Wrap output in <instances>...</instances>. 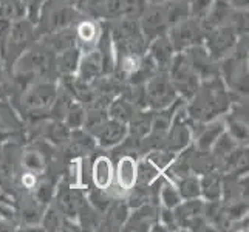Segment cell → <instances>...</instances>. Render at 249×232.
Wrapping results in <instances>:
<instances>
[{
    "instance_id": "cell-50",
    "label": "cell",
    "mask_w": 249,
    "mask_h": 232,
    "mask_svg": "<svg viewBox=\"0 0 249 232\" xmlns=\"http://www.w3.org/2000/svg\"><path fill=\"white\" fill-rule=\"evenodd\" d=\"M229 2L232 6H235L237 10H245L248 6V0H229Z\"/></svg>"
},
{
    "instance_id": "cell-17",
    "label": "cell",
    "mask_w": 249,
    "mask_h": 232,
    "mask_svg": "<svg viewBox=\"0 0 249 232\" xmlns=\"http://www.w3.org/2000/svg\"><path fill=\"white\" fill-rule=\"evenodd\" d=\"M225 132V121L223 119H212L209 124L201 123V130L195 136V149L200 153H209L212 145Z\"/></svg>"
},
{
    "instance_id": "cell-47",
    "label": "cell",
    "mask_w": 249,
    "mask_h": 232,
    "mask_svg": "<svg viewBox=\"0 0 249 232\" xmlns=\"http://www.w3.org/2000/svg\"><path fill=\"white\" fill-rule=\"evenodd\" d=\"M36 196H37V200H39L42 204L50 203V198H51V186H50L48 183H42V184H39V186H37Z\"/></svg>"
},
{
    "instance_id": "cell-46",
    "label": "cell",
    "mask_w": 249,
    "mask_h": 232,
    "mask_svg": "<svg viewBox=\"0 0 249 232\" xmlns=\"http://www.w3.org/2000/svg\"><path fill=\"white\" fill-rule=\"evenodd\" d=\"M50 140H53L56 143H67L70 140V128H68L65 124L56 123L50 127Z\"/></svg>"
},
{
    "instance_id": "cell-8",
    "label": "cell",
    "mask_w": 249,
    "mask_h": 232,
    "mask_svg": "<svg viewBox=\"0 0 249 232\" xmlns=\"http://www.w3.org/2000/svg\"><path fill=\"white\" fill-rule=\"evenodd\" d=\"M34 37H36V31H34L30 20L19 19L16 23H13L6 36L8 61H17L23 51H27V48L33 44Z\"/></svg>"
},
{
    "instance_id": "cell-18",
    "label": "cell",
    "mask_w": 249,
    "mask_h": 232,
    "mask_svg": "<svg viewBox=\"0 0 249 232\" xmlns=\"http://www.w3.org/2000/svg\"><path fill=\"white\" fill-rule=\"evenodd\" d=\"M99 37H101L99 23H96L94 20H82L76 27L74 39H76V47L81 50V53L96 48L99 44Z\"/></svg>"
},
{
    "instance_id": "cell-45",
    "label": "cell",
    "mask_w": 249,
    "mask_h": 232,
    "mask_svg": "<svg viewBox=\"0 0 249 232\" xmlns=\"http://www.w3.org/2000/svg\"><path fill=\"white\" fill-rule=\"evenodd\" d=\"M82 161L74 160L70 162V174H68V184L79 189L82 184Z\"/></svg>"
},
{
    "instance_id": "cell-39",
    "label": "cell",
    "mask_w": 249,
    "mask_h": 232,
    "mask_svg": "<svg viewBox=\"0 0 249 232\" xmlns=\"http://www.w3.org/2000/svg\"><path fill=\"white\" fill-rule=\"evenodd\" d=\"M84 118H85V111L81 106H74L71 104V107L68 108V111L65 113V125L68 128H79L84 124Z\"/></svg>"
},
{
    "instance_id": "cell-3",
    "label": "cell",
    "mask_w": 249,
    "mask_h": 232,
    "mask_svg": "<svg viewBox=\"0 0 249 232\" xmlns=\"http://www.w3.org/2000/svg\"><path fill=\"white\" fill-rule=\"evenodd\" d=\"M78 19V11L73 5L64 3L61 0H48L44 2L39 17V31L51 33L64 28H71V25Z\"/></svg>"
},
{
    "instance_id": "cell-31",
    "label": "cell",
    "mask_w": 249,
    "mask_h": 232,
    "mask_svg": "<svg viewBox=\"0 0 249 232\" xmlns=\"http://www.w3.org/2000/svg\"><path fill=\"white\" fill-rule=\"evenodd\" d=\"M158 200L161 203V208H166V209H175L177 206L183 201L177 186L172 181H164L161 184V189L158 192Z\"/></svg>"
},
{
    "instance_id": "cell-16",
    "label": "cell",
    "mask_w": 249,
    "mask_h": 232,
    "mask_svg": "<svg viewBox=\"0 0 249 232\" xmlns=\"http://www.w3.org/2000/svg\"><path fill=\"white\" fill-rule=\"evenodd\" d=\"M175 48L172 45V42L166 34L157 36L155 39L150 40L149 47V56L152 57V61L155 62L158 71H167V68L172 62V59L175 56Z\"/></svg>"
},
{
    "instance_id": "cell-40",
    "label": "cell",
    "mask_w": 249,
    "mask_h": 232,
    "mask_svg": "<svg viewBox=\"0 0 249 232\" xmlns=\"http://www.w3.org/2000/svg\"><path fill=\"white\" fill-rule=\"evenodd\" d=\"M20 2L25 8V14L28 16V20L31 23H37L40 17L42 5H44L45 0H20Z\"/></svg>"
},
{
    "instance_id": "cell-25",
    "label": "cell",
    "mask_w": 249,
    "mask_h": 232,
    "mask_svg": "<svg viewBox=\"0 0 249 232\" xmlns=\"http://www.w3.org/2000/svg\"><path fill=\"white\" fill-rule=\"evenodd\" d=\"M81 50L78 47H71L62 53H59L57 59H56V67L57 71L62 76L65 74H76L79 67V61H81Z\"/></svg>"
},
{
    "instance_id": "cell-33",
    "label": "cell",
    "mask_w": 249,
    "mask_h": 232,
    "mask_svg": "<svg viewBox=\"0 0 249 232\" xmlns=\"http://www.w3.org/2000/svg\"><path fill=\"white\" fill-rule=\"evenodd\" d=\"M225 128H228V133L237 141H248V116L238 118L234 115L225 121Z\"/></svg>"
},
{
    "instance_id": "cell-24",
    "label": "cell",
    "mask_w": 249,
    "mask_h": 232,
    "mask_svg": "<svg viewBox=\"0 0 249 232\" xmlns=\"http://www.w3.org/2000/svg\"><path fill=\"white\" fill-rule=\"evenodd\" d=\"M44 45L51 50L53 53H62V51L76 47V39H74V31L71 28H64L57 31L47 33Z\"/></svg>"
},
{
    "instance_id": "cell-9",
    "label": "cell",
    "mask_w": 249,
    "mask_h": 232,
    "mask_svg": "<svg viewBox=\"0 0 249 232\" xmlns=\"http://www.w3.org/2000/svg\"><path fill=\"white\" fill-rule=\"evenodd\" d=\"M57 98V89L53 82H36L25 91L22 102L31 113L45 111L54 104Z\"/></svg>"
},
{
    "instance_id": "cell-6",
    "label": "cell",
    "mask_w": 249,
    "mask_h": 232,
    "mask_svg": "<svg viewBox=\"0 0 249 232\" xmlns=\"http://www.w3.org/2000/svg\"><path fill=\"white\" fill-rule=\"evenodd\" d=\"M237 37L238 33L234 30L232 25L221 23L218 27L204 33V39H206L204 47L209 51L213 61H220V59L232 53Z\"/></svg>"
},
{
    "instance_id": "cell-34",
    "label": "cell",
    "mask_w": 249,
    "mask_h": 232,
    "mask_svg": "<svg viewBox=\"0 0 249 232\" xmlns=\"http://www.w3.org/2000/svg\"><path fill=\"white\" fill-rule=\"evenodd\" d=\"M22 166L27 169L28 172H34V174H39L45 169V157L42 155L39 150H25L22 153Z\"/></svg>"
},
{
    "instance_id": "cell-53",
    "label": "cell",
    "mask_w": 249,
    "mask_h": 232,
    "mask_svg": "<svg viewBox=\"0 0 249 232\" xmlns=\"http://www.w3.org/2000/svg\"><path fill=\"white\" fill-rule=\"evenodd\" d=\"M149 2H150V3H162L164 0H149Z\"/></svg>"
},
{
    "instance_id": "cell-10",
    "label": "cell",
    "mask_w": 249,
    "mask_h": 232,
    "mask_svg": "<svg viewBox=\"0 0 249 232\" xmlns=\"http://www.w3.org/2000/svg\"><path fill=\"white\" fill-rule=\"evenodd\" d=\"M138 20H140V28L142 36L149 42L152 39H155L157 36L166 34L169 30L164 5L162 3H150V6L145 8Z\"/></svg>"
},
{
    "instance_id": "cell-29",
    "label": "cell",
    "mask_w": 249,
    "mask_h": 232,
    "mask_svg": "<svg viewBox=\"0 0 249 232\" xmlns=\"http://www.w3.org/2000/svg\"><path fill=\"white\" fill-rule=\"evenodd\" d=\"M108 119V113L104 110V108H98V107H93L90 108L87 113H85V118H84V124L82 127L87 130L90 135H94L96 136L98 132L102 128V125H104L107 123Z\"/></svg>"
},
{
    "instance_id": "cell-44",
    "label": "cell",
    "mask_w": 249,
    "mask_h": 232,
    "mask_svg": "<svg viewBox=\"0 0 249 232\" xmlns=\"http://www.w3.org/2000/svg\"><path fill=\"white\" fill-rule=\"evenodd\" d=\"M19 125V121H17V118L14 116L13 110L2 104L0 106V132L2 130H6V128H13V127H17Z\"/></svg>"
},
{
    "instance_id": "cell-23",
    "label": "cell",
    "mask_w": 249,
    "mask_h": 232,
    "mask_svg": "<svg viewBox=\"0 0 249 232\" xmlns=\"http://www.w3.org/2000/svg\"><path fill=\"white\" fill-rule=\"evenodd\" d=\"M229 11H231L229 0H213L209 11L206 13V16L201 19L204 33L218 27L221 23H225V20L229 19Z\"/></svg>"
},
{
    "instance_id": "cell-38",
    "label": "cell",
    "mask_w": 249,
    "mask_h": 232,
    "mask_svg": "<svg viewBox=\"0 0 249 232\" xmlns=\"http://www.w3.org/2000/svg\"><path fill=\"white\" fill-rule=\"evenodd\" d=\"M175 152H170V150H155V152H152L150 155H147V160L152 162V164H155L160 170H164L167 169L170 164H172V161L175 160Z\"/></svg>"
},
{
    "instance_id": "cell-36",
    "label": "cell",
    "mask_w": 249,
    "mask_h": 232,
    "mask_svg": "<svg viewBox=\"0 0 249 232\" xmlns=\"http://www.w3.org/2000/svg\"><path fill=\"white\" fill-rule=\"evenodd\" d=\"M147 8V0H121L123 17L138 20Z\"/></svg>"
},
{
    "instance_id": "cell-42",
    "label": "cell",
    "mask_w": 249,
    "mask_h": 232,
    "mask_svg": "<svg viewBox=\"0 0 249 232\" xmlns=\"http://www.w3.org/2000/svg\"><path fill=\"white\" fill-rule=\"evenodd\" d=\"M189 2V10H191V17L195 19H203L206 13L209 11L213 0H187Z\"/></svg>"
},
{
    "instance_id": "cell-26",
    "label": "cell",
    "mask_w": 249,
    "mask_h": 232,
    "mask_svg": "<svg viewBox=\"0 0 249 232\" xmlns=\"http://www.w3.org/2000/svg\"><path fill=\"white\" fill-rule=\"evenodd\" d=\"M200 189L201 195L208 201H220L223 195V184L221 178L215 172H206L204 177L200 179Z\"/></svg>"
},
{
    "instance_id": "cell-30",
    "label": "cell",
    "mask_w": 249,
    "mask_h": 232,
    "mask_svg": "<svg viewBox=\"0 0 249 232\" xmlns=\"http://www.w3.org/2000/svg\"><path fill=\"white\" fill-rule=\"evenodd\" d=\"M135 115V107L128 99L119 98L116 101L111 102V106L108 107V118L116 119V121H121L127 124Z\"/></svg>"
},
{
    "instance_id": "cell-49",
    "label": "cell",
    "mask_w": 249,
    "mask_h": 232,
    "mask_svg": "<svg viewBox=\"0 0 249 232\" xmlns=\"http://www.w3.org/2000/svg\"><path fill=\"white\" fill-rule=\"evenodd\" d=\"M22 183L27 189H34L37 184V178H36V174L34 172H28V174L22 175Z\"/></svg>"
},
{
    "instance_id": "cell-52",
    "label": "cell",
    "mask_w": 249,
    "mask_h": 232,
    "mask_svg": "<svg viewBox=\"0 0 249 232\" xmlns=\"http://www.w3.org/2000/svg\"><path fill=\"white\" fill-rule=\"evenodd\" d=\"M61 2H64V3H68V5H73L76 0H61Z\"/></svg>"
},
{
    "instance_id": "cell-43",
    "label": "cell",
    "mask_w": 249,
    "mask_h": 232,
    "mask_svg": "<svg viewBox=\"0 0 249 232\" xmlns=\"http://www.w3.org/2000/svg\"><path fill=\"white\" fill-rule=\"evenodd\" d=\"M42 225H44V228L48 229V231L61 229V226H62L61 214H59L54 208H50V209L44 214V217H42Z\"/></svg>"
},
{
    "instance_id": "cell-22",
    "label": "cell",
    "mask_w": 249,
    "mask_h": 232,
    "mask_svg": "<svg viewBox=\"0 0 249 232\" xmlns=\"http://www.w3.org/2000/svg\"><path fill=\"white\" fill-rule=\"evenodd\" d=\"M157 220V209L150 206L149 203H145L140 208H136L135 212L128 214V217L125 220V231H147Z\"/></svg>"
},
{
    "instance_id": "cell-32",
    "label": "cell",
    "mask_w": 249,
    "mask_h": 232,
    "mask_svg": "<svg viewBox=\"0 0 249 232\" xmlns=\"http://www.w3.org/2000/svg\"><path fill=\"white\" fill-rule=\"evenodd\" d=\"M179 195L183 200H191V198H200L201 196V189H200V179L196 177H183L179 178V181L175 184Z\"/></svg>"
},
{
    "instance_id": "cell-51",
    "label": "cell",
    "mask_w": 249,
    "mask_h": 232,
    "mask_svg": "<svg viewBox=\"0 0 249 232\" xmlns=\"http://www.w3.org/2000/svg\"><path fill=\"white\" fill-rule=\"evenodd\" d=\"M5 81V71H3V67L0 65V84Z\"/></svg>"
},
{
    "instance_id": "cell-13",
    "label": "cell",
    "mask_w": 249,
    "mask_h": 232,
    "mask_svg": "<svg viewBox=\"0 0 249 232\" xmlns=\"http://www.w3.org/2000/svg\"><path fill=\"white\" fill-rule=\"evenodd\" d=\"M183 110L184 108H179L175 111L174 115V124L169 127V130L166 133V149L170 150V152H181L184 150L189 144L192 141V130L191 127H189L184 119H183Z\"/></svg>"
},
{
    "instance_id": "cell-37",
    "label": "cell",
    "mask_w": 249,
    "mask_h": 232,
    "mask_svg": "<svg viewBox=\"0 0 249 232\" xmlns=\"http://www.w3.org/2000/svg\"><path fill=\"white\" fill-rule=\"evenodd\" d=\"M108 223L111 226H124V223L128 217V204L123 200L108 208Z\"/></svg>"
},
{
    "instance_id": "cell-15",
    "label": "cell",
    "mask_w": 249,
    "mask_h": 232,
    "mask_svg": "<svg viewBox=\"0 0 249 232\" xmlns=\"http://www.w3.org/2000/svg\"><path fill=\"white\" fill-rule=\"evenodd\" d=\"M76 73H78V77L84 82H91L98 79V76H101L102 73H106L104 57H102V53L98 47L81 54L79 67Z\"/></svg>"
},
{
    "instance_id": "cell-21",
    "label": "cell",
    "mask_w": 249,
    "mask_h": 232,
    "mask_svg": "<svg viewBox=\"0 0 249 232\" xmlns=\"http://www.w3.org/2000/svg\"><path fill=\"white\" fill-rule=\"evenodd\" d=\"M91 178L96 189H102V191H107L113 184L115 170H113V164H111V160L108 157L101 155V157H98L93 161Z\"/></svg>"
},
{
    "instance_id": "cell-12",
    "label": "cell",
    "mask_w": 249,
    "mask_h": 232,
    "mask_svg": "<svg viewBox=\"0 0 249 232\" xmlns=\"http://www.w3.org/2000/svg\"><path fill=\"white\" fill-rule=\"evenodd\" d=\"M223 65L220 71H223L229 87L240 91V93H248V59H242L237 56H229L223 57Z\"/></svg>"
},
{
    "instance_id": "cell-41",
    "label": "cell",
    "mask_w": 249,
    "mask_h": 232,
    "mask_svg": "<svg viewBox=\"0 0 249 232\" xmlns=\"http://www.w3.org/2000/svg\"><path fill=\"white\" fill-rule=\"evenodd\" d=\"M90 204L93 206V209L96 212H107L108 208H110V198L104 194V191L102 189H98L96 192H93L90 195Z\"/></svg>"
},
{
    "instance_id": "cell-11",
    "label": "cell",
    "mask_w": 249,
    "mask_h": 232,
    "mask_svg": "<svg viewBox=\"0 0 249 232\" xmlns=\"http://www.w3.org/2000/svg\"><path fill=\"white\" fill-rule=\"evenodd\" d=\"M184 54L194 73L200 77V81H206L211 79V77L218 76V67L203 44H195L186 48Z\"/></svg>"
},
{
    "instance_id": "cell-27",
    "label": "cell",
    "mask_w": 249,
    "mask_h": 232,
    "mask_svg": "<svg viewBox=\"0 0 249 232\" xmlns=\"http://www.w3.org/2000/svg\"><path fill=\"white\" fill-rule=\"evenodd\" d=\"M164 5V11L167 17L169 28L172 25L181 22L187 17H191V10H189V2L187 0H169V2H162Z\"/></svg>"
},
{
    "instance_id": "cell-4",
    "label": "cell",
    "mask_w": 249,
    "mask_h": 232,
    "mask_svg": "<svg viewBox=\"0 0 249 232\" xmlns=\"http://www.w3.org/2000/svg\"><path fill=\"white\" fill-rule=\"evenodd\" d=\"M53 64V51L48 50L44 44H40L19 56L16 64V73L19 77L33 79V77L47 74Z\"/></svg>"
},
{
    "instance_id": "cell-19",
    "label": "cell",
    "mask_w": 249,
    "mask_h": 232,
    "mask_svg": "<svg viewBox=\"0 0 249 232\" xmlns=\"http://www.w3.org/2000/svg\"><path fill=\"white\" fill-rule=\"evenodd\" d=\"M127 133L128 130L124 123L108 118L107 123L102 125V128L98 132L96 138H98L99 145H102V147H115V145L121 144L125 140Z\"/></svg>"
},
{
    "instance_id": "cell-48",
    "label": "cell",
    "mask_w": 249,
    "mask_h": 232,
    "mask_svg": "<svg viewBox=\"0 0 249 232\" xmlns=\"http://www.w3.org/2000/svg\"><path fill=\"white\" fill-rule=\"evenodd\" d=\"M23 218H25V221L27 223H30V225H34L39 218H40V215H39V211H37V208L36 206H30V208H27V209H23Z\"/></svg>"
},
{
    "instance_id": "cell-14",
    "label": "cell",
    "mask_w": 249,
    "mask_h": 232,
    "mask_svg": "<svg viewBox=\"0 0 249 232\" xmlns=\"http://www.w3.org/2000/svg\"><path fill=\"white\" fill-rule=\"evenodd\" d=\"M203 209H204V204L200 198H191V200H186L184 203L181 201L174 209L177 225L183 228L200 229V226L204 225Z\"/></svg>"
},
{
    "instance_id": "cell-35",
    "label": "cell",
    "mask_w": 249,
    "mask_h": 232,
    "mask_svg": "<svg viewBox=\"0 0 249 232\" xmlns=\"http://www.w3.org/2000/svg\"><path fill=\"white\" fill-rule=\"evenodd\" d=\"M130 128H127L136 140H144L147 138V135L150 132V123H152V118L147 116H136L133 115L130 121Z\"/></svg>"
},
{
    "instance_id": "cell-5",
    "label": "cell",
    "mask_w": 249,
    "mask_h": 232,
    "mask_svg": "<svg viewBox=\"0 0 249 232\" xmlns=\"http://www.w3.org/2000/svg\"><path fill=\"white\" fill-rule=\"evenodd\" d=\"M145 106L153 110H162L172 106L178 99V94L172 85L167 71H157L144 84Z\"/></svg>"
},
{
    "instance_id": "cell-28",
    "label": "cell",
    "mask_w": 249,
    "mask_h": 232,
    "mask_svg": "<svg viewBox=\"0 0 249 232\" xmlns=\"http://www.w3.org/2000/svg\"><path fill=\"white\" fill-rule=\"evenodd\" d=\"M160 174H161V170L155 164H152L147 158L136 162V184L150 186L153 181H157Z\"/></svg>"
},
{
    "instance_id": "cell-20",
    "label": "cell",
    "mask_w": 249,
    "mask_h": 232,
    "mask_svg": "<svg viewBox=\"0 0 249 232\" xmlns=\"http://www.w3.org/2000/svg\"><path fill=\"white\" fill-rule=\"evenodd\" d=\"M115 179L123 192H128L136 184V161L133 157L124 155L123 158H119L115 170Z\"/></svg>"
},
{
    "instance_id": "cell-1",
    "label": "cell",
    "mask_w": 249,
    "mask_h": 232,
    "mask_svg": "<svg viewBox=\"0 0 249 232\" xmlns=\"http://www.w3.org/2000/svg\"><path fill=\"white\" fill-rule=\"evenodd\" d=\"M192 102L186 108L187 115L196 123H209L226 113L231 107V98L225 84L218 76L206 79L192 96Z\"/></svg>"
},
{
    "instance_id": "cell-2",
    "label": "cell",
    "mask_w": 249,
    "mask_h": 232,
    "mask_svg": "<svg viewBox=\"0 0 249 232\" xmlns=\"http://www.w3.org/2000/svg\"><path fill=\"white\" fill-rule=\"evenodd\" d=\"M167 74L177 94H179V96L187 101L192 99V96L196 93L201 84L200 77L194 73L191 65H189V61L183 51L175 53L167 68Z\"/></svg>"
},
{
    "instance_id": "cell-7",
    "label": "cell",
    "mask_w": 249,
    "mask_h": 232,
    "mask_svg": "<svg viewBox=\"0 0 249 232\" xmlns=\"http://www.w3.org/2000/svg\"><path fill=\"white\" fill-rule=\"evenodd\" d=\"M167 36L175 51L179 53L195 44H201V40L204 39V30L200 19L187 17V19L172 25L167 30Z\"/></svg>"
}]
</instances>
